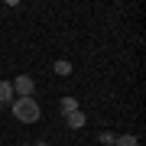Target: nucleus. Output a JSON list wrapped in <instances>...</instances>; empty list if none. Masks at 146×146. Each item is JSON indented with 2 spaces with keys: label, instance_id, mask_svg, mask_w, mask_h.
Masks as SVG:
<instances>
[{
  "label": "nucleus",
  "instance_id": "obj_10",
  "mask_svg": "<svg viewBox=\"0 0 146 146\" xmlns=\"http://www.w3.org/2000/svg\"><path fill=\"white\" fill-rule=\"evenodd\" d=\"M23 146H33V143H23Z\"/></svg>",
  "mask_w": 146,
  "mask_h": 146
},
{
  "label": "nucleus",
  "instance_id": "obj_1",
  "mask_svg": "<svg viewBox=\"0 0 146 146\" xmlns=\"http://www.w3.org/2000/svg\"><path fill=\"white\" fill-rule=\"evenodd\" d=\"M10 110H13V117L20 120V123H36V120L42 117V110H39V101H36V98H13Z\"/></svg>",
  "mask_w": 146,
  "mask_h": 146
},
{
  "label": "nucleus",
  "instance_id": "obj_9",
  "mask_svg": "<svg viewBox=\"0 0 146 146\" xmlns=\"http://www.w3.org/2000/svg\"><path fill=\"white\" fill-rule=\"evenodd\" d=\"M36 146H49V143H36Z\"/></svg>",
  "mask_w": 146,
  "mask_h": 146
},
{
  "label": "nucleus",
  "instance_id": "obj_6",
  "mask_svg": "<svg viewBox=\"0 0 146 146\" xmlns=\"http://www.w3.org/2000/svg\"><path fill=\"white\" fill-rule=\"evenodd\" d=\"M114 146H140V140L133 133H120V136H114Z\"/></svg>",
  "mask_w": 146,
  "mask_h": 146
},
{
  "label": "nucleus",
  "instance_id": "obj_3",
  "mask_svg": "<svg viewBox=\"0 0 146 146\" xmlns=\"http://www.w3.org/2000/svg\"><path fill=\"white\" fill-rule=\"evenodd\" d=\"M13 84L10 81H0V107H7V104H13Z\"/></svg>",
  "mask_w": 146,
  "mask_h": 146
},
{
  "label": "nucleus",
  "instance_id": "obj_5",
  "mask_svg": "<svg viewBox=\"0 0 146 146\" xmlns=\"http://www.w3.org/2000/svg\"><path fill=\"white\" fill-rule=\"evenodd\" d=\"M65 120H68V127H72V130H81V127H84V120H88V117H84L81 110H72V114H65Z\"/></svg>",
  "mask_w": 146,
  "mask_h": 146
},
{
  "label": "nucleus",
  "instance_id": "obj_7",
  "mask_svg": "<svg viewBox=\"0 0 146 146\" xmlns=\"http://www.w3.org/2000/svg\"><path fill=\"white\" fill-rule=\"evenodd\" d=\"M52 72H55V75H62V78H65V75H72V62H65V58H58V62L52 65Z\"/></svg>",
  "mask_w": 146,
  "mask_h": 146
},
{
  "label": "nucleus",
  "instance_id": "obj_8",
  "mask_svg": "<svg viewBox=\"0 0 146 146\" xmlns=\"http://www.w3.org/2000/svg\"><path fill=\"white\" fill-rule=\"evenodd\" d=\"M98 143L101 146H114V133H110V130H101L98 133Z\"/></svg>",
  "mask_w": 146,
  "mask_h": 146
},
{
  "label": "nucleus",
  "instance_id": "obj_4",
  "mask_svg": "<svg viewBox=\"0 0 146 146\" xmlns=\"http://www.w3.org/2000/svg\"><path fill=\"white\" fill-rule=\"evenodd\" d=\"M58 110H62V114H72V110H81V107H78V98H72V94H65V98L58 101Z\"/></svg>",
  "mask_w": 146,
  "mask_h": 146
},
{
  "label": "nucleus",
  "instance_id": "obj_2",
  "mask_svg": "<svg viewBox=\"0 0 146 146\" xmlns=\"http://www.w3.org/2000/svg\"><path fill=\"white\" fill-rule=\"evenodd\" d=\"M10 84H13V94H16V98H36V81H33L29 75H16Z\"/></svg>",
  "mask_w": 146,
  "mask_h": 146
}]
</instances>
